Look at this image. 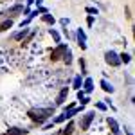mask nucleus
<instances>
[{
  "instance_id": "obj_24",
  "label": "nucleus",
  "mask_w": 135,
  "mask_h": 135,
  "mask_svg": "<svg viewBox=\"0 0 135 135\" xmlns=\"http://www.w3.org/2000/svg\"><path fill=\"white\" fill-rule=\"evenodd\" d=\"M95 106H97L99 110H106V104H104V103H97V104H95Z\"/></svg>"
},
{
  "instance_id": "obj_9",
  "label": "nucleus",
  "mask_w": 135,
  "mask_h": 135,
  "mask_svg": "<svg viewBox=\"0 0 135 135\" xmlns=\"http://www.w3.org/2000/svg\"><path fill=\"white\" fill-rule=\"evenodd\" d=\"M81 86H83V90L86 94H90L94 90V81H92V78H86V79H85L83 81V85H81Z\"/></svg>"
},
{
  "instance_id": "obj_23",
  "label": "nucleus",
  "mask_w": 135,
  "mask_h": 135,
  "mask_svg": "<svg viewBox=\"0 0 135 135\" xmlns=\"http://www.w3.org/2000/svg\"><path fill=\"white\" fill-rule=\"evenodd\" d=\"M85 97V90H78V99H79V101H81V99H83Z\"/></svg>"
},
{
  "instance_id": "obj_14",
  "label": "nucleus",
  "mask_w": 135,
  "mask_h": 135,
  "mask_svg": "<svg viewBox=\"0 0 135 135\" xmlns=\"http://www.w3.org/2000/svg\"><path fill=\"white\" fill-rule=\"evenodd\" d=\"M81 85H83V81H81V76H76V78H74V81H72V86L76 88V90H79V88H81Z\"/></svg>"
},
{
  "instance_id": "obj_18",
  "label": "nucleus",
  "mask_w": 135,
  "mask_h": 135,
  "mask_svg": "<svg viewBox=\"0 0 135 135\" xmlns=\"http://www.w3.org/2000/svg\"><path fill=\"white\" fill-rule=\"evenodd\" d=\"M49 34H51L52 38H54V42H56V43H61V38H60V34L54 31V29H51V31H49Z\"/></svg>"
},
{
  "instance_id": "obj_15",
  "label": "nucleus",
  "mask_w": 135,
  "mask_h": 135,
  "mask_svg": "<svg viewBox=\"0 0 135 135\" xmlns=\"http://www.w3.org/2000/svg\"><path fill=\"white\" fill-rule=\"evenodd\" d=\"M72 130H74V123H69V124L63 128L61 135H70V133H72Z\"/></svg>"
},
{
  "instance_id": "obj_8",
  "label": "nucleus",
  "mask_w": 135,
  "mask_h": 135,
  "mask_svg": "<svg viewBox=\"0 0 135 135\" xmlns=\"http://www.w3.org/2000/svg\"><path fill=\"white\" fill-rule=\"evenodd\" d=\"M20 13H23V6H13V7H9L7 9V16H16V15H20Z\"/></svg>"
},
{
  "instance_id": "obj_6",
  "label": "nucleus",
  "mask_w": 135,
  "mask_h": 135,
  "mask_svg": "<svg viewBox=\"0 0 135 135\" xmlns=\"http://www.w3.org/2000/svg\"><path fill=\"white\" fill-rule=\"evenodd\" d=\"M108 128L112 130V133H114V135L119 133V123L115 121L114 117H108Z\"/></svg>"
},
{
  "instance_id": "obj_3",
  "label": "nucleus",
  "mask_w": 135,
  "mask_h": 135,
  "mask_svg": "<svg viewBox=\"0 0 135 135\" xmlns=\"http://www.w3.org/2000/svg\"><path fill=\"white\" fill-rule=\"evenodd\" d=\"M69 49V45L67 43H58V47L54 49V51L51 52V58H52V61H58V60H61L63 58V54H65V51Z\"/></svg>"
},
{
  "instance_id": "obj_25",
  "label": "nucleus",
  "mask_w": 135,
  "mask_h": 135,
  "mask_svg": "<svg viewBox=\"0 0 135 135\" xmlns=\"http://www.w3.org/2000/svg\"><path fill=\"white\" fill-rule=\"evenodd\" d=\"M86 23H88V25H94V16H92V15L86 18Z\"/></svg>"
},
{
  "instance_id": "obj_19",
  "label": "nucleus",
  "mask_w": 135,
  "mask_h": 135,
  "mask_svg": "<svg viewBox=\"0 0 135 135\" xmlns=\"http://www.w3.org/2000/svg\"><path fill=\"white\" fill-rule=\"evenodd\" d=\"M119 60H121V63H130L132 61V56H130V54H121V56H119Z\"/></svg>"
},
{
  "instance_id": "obj_12",
  "label": "nucleus",
  "mask_w": 135,
  "mask_h": 135,
  "mask_svg": "<svg viewBox=\"0 0 135 135\" xmlns=\"http://www.w3.org/2000/svg\"><path fill=\"white\" fill-rule=\"evenodd\" d=\"M27 34H29V29H23V27H22V31L20 32H15V34H13V38H15V40H23Z\"/></svg>"
},
{
  "instance_id": "obj_4",
  "label": "nucleus",
  "mask_w": 135,
  "mask_h": 135,
  "mask_svg": "<svg viewBox=\"0 0 135 135\" xmlns=\"http://www.w3.org/2000/svg\"><path fill=\"white\" fill-rule=\"evenodd\" d=\"M94 117H95V112H86L83 115V119H81V130H88L90 128V123L94 121Z\"/></svg>"
},
{
  "instance_id": "obj_5",
  "label": "nucleus",
  "mask_w": 135,
  "mask_h": 135,
  "mask_svg": "<svg viewBox=\"0 0 135 135\" xmlns=\"http://www.w3.org/2000/svg\"><path fill=\"white\" fill-rule=\"evenodd\" d=\"M78 45L81 47V51L86 49V34H85V31L81 29V27L78 29Z\"/></svg>"
},
{
  "instance_id": "obj_7",
  "label": "nucleus",
  "mask_w": 135,
  "mask_h": 135,
  "mask_svg": "<svg viewBox=\"0 0 135 135\" xmlns=\"http://www.w3.org/2000/svg\"><path fill=\"white\" fill-rule=\"evenodd\" d=\"M67 95H69V88H61V92L58 94V97H56V104H58V106L63 104L65 99H67Z\"/></svg>"
},
{
  "instance_id": "obj_27",
  "label": "nucleus",
  "mask_w": 135,
  "mask_h": 135,
  "mask_svg": "<svg viewBox=\"0 0 135 135\" xmlns=\"http://www.w3.org/2000/svg\"><path fill=\"white\" fill-rule=\"evenodd\" d=\"M34 4H36V6H42V4H43V0H34Z\"/></svg>"
},
{
  "instance_id": "obj_22",
  "label": "nucleus",
  "mask_w": 135,
  "mask_h": 135,
  "mask_svg": "<svg viewBox=\"0 0 135 135\" xmlns=\"http://www.w3.org/2000/svg\"><path fill=\"white\" fill-rule=\"evenodd\" d=\"M86 13H90V15H97V9H95V7H86Z\"/></svg>"
},
{
  "instance_id": "obj_29",
  "label": "nucleus",
  "mask_w": 135,
  "mask_h": 135,
  "mask_svg": "<svg viewBox=\"0 0 135 135\" xmlns=\"http://www.w3.org/2000/svg\"><path fill=\"white\" fill-rule=\"evenodd\" d=\"M126 135H133V133H132V132H130V130H126Z\"/></svg>"
},
{
  "instance_id": "obj_17",
  "label": "nucleus",
  "mask_w": 135,
  "mask_h": 135,
  "mask_svg": "<svg viewBox=\"0 0 135 135\" xmlns=\"http://www.w3.org/2000/svg\"><path fill=\"white\" fill-rule=\"evenodd\" d=\"M42 20L45 22V23H51V25L54 23V22H56V20H54V16H52V15H49V13H45V15H43Z\"/></svg>"
},
{
  "instance_id": "obj_26",
  "label": "nucleus",
  "mask_w": 135,
  "mask_h": 135,
  "mask_svg": "<svg viewBox=\"0 0 135 135\" xmlns=\"http://www.w3.org/2000/svg\"><path fill=\"white\" fill-rule=\"evenodd\" d=\"M61 25H69V18H61Z\"/></svg>"
},
{
  "instance_id": "obj_28",
  "label": "nucleus",
  "mask_w": 135,
  "mask_h": 135,
  "mask_svg": "<svg viewBox=\"0 0 135 135\" xmlns=\"http://www.w3.org/2000/svg\"><path fill=\"white\" fill-rule=\"evenodd\" d=\"M27 4H29V6H31V4H34V0H27Z\"/></svg>"
},
{
  "instance_id": "obj_10",
  "label": "nucleus",
  "mask_w": 135,
  "mask_h": 135,
  "mask_svg": "<svg viewBox=\"0 0 135 135\" xmlns=\"http://www.w3.org/2000/svg\"><path fill=\"white\" fill-rule=\"evenodd\" d=\"M101 88H103L104 92H108V94H112V92L115 90L114 85L110 83V81H106V79H101Z\"/></svg>"
},
{
  "instance_id": "obj_1",
  "label": "nucleus",
  "mask_w": 135,
  "mask_h": 135,
  "mask_svg": "<svg viewBox=\"0 0 135 135\" xmlns=\"http://www.w3.org/2000/svg\"><path fill=\"white\" fill-rule=\"evenodd\" d=\"M52 114H54V108H32V110H29V117L38 124H43Z\"/></svg>"
},
{
  "instance_id": "obj_20",
  "label": "nucleus",
  "mask_w": 135,
  "mask_h": 135,
  "mask_svg": "<svg viewBox=\"0 0 135 135\" xmlns=\"http://www.w3.org/2000/svg\"><path fill=\"white\" fill-rule=\"evenodd\" d=\"M79 67H81V74H86V65H85V60H83V58L79 60Z\"/></svg>"
},
{
  "instance_id": "obj_13",
  "label": "nucleus",
  "mask_w": 135,
  "mask_h": 135,
  "mask_svg": "<svg viewBox=\"0 0 135 135\" xmlns=\"http://www.w3.org/2000/svg\"><path fill=\"white\" fill-rule=\"evenodd\" d=\"M63 61L67 63V65H70V63H72V51H70V49H67V51H65V54H63Z\"/></svg>"
},
{
  "instance_id": "obj_2",
  "label": "nucleus",
  "mask_w": 135,
  "mask_h": 135,
  "mask_svg": "<svg viewBox=\"0 0 135 135\" xmlns=\"http://www.w3.org/2000/svg\"><path fill=\"white\" fill-rule=\"evenodd\" d=\"M104 61L108 63L110 67H119V65H121L119 54L114 52V51H106V52H104Z\"/></svg>"
},
{
  "instance_id": "obj_21",
  "label": "nucleus",
  "mask_w": 135,
  "mask_h": 135,
  "mask_svg": "<svg viewBox=\"0 0 135 135\" xmlns=\"http://www.w3.org/2000/svg\"><path fill=\"white\" fill-rule=\"evenodd\" d=\"M63 121H67V119H65V114L58 115V117H56V119H54V121H52V123H63Z\"/></svg>"
},
{
  "instance_id": "obj_11",
  "label": "nucleus",
  "mask_w": 135,
  "mask_h": 135,
  "mask_svg": "<svg viewBox=\"0 0 135 135\" xmlns=\"http://www.w3.org/2000/svg\"><path fill=\"white\" fill-rule=\"evenodd\" d=\"M29 130H22V128H9L7 130V135H27Z\"/></svg>"
},
{
  "instance_id": "obj_16",
  "label": "nucleus",
  "mask_w": 135,
  "mask_h": 135,
  "mask_svg": "<svg viewBox=\"0 0 135 135\" xmlns=\"http://www.w3.org/2000/svg\"><path fill=\"white\" fill-rule=\"evenodd\" d=\"M11 27H13V20L9 18V20H6L2 25H0V31H7V29H11Z\"/></svg>"
}]
</instances>
